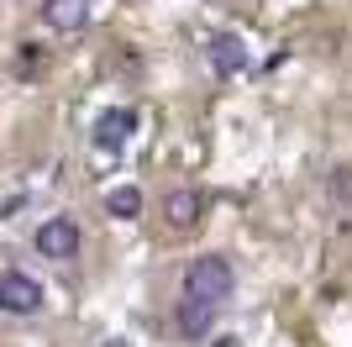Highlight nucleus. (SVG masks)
Instances as JSON below:
<instances>
[{
	"mask_svg": "<svg viewBox=\"0 0 352 347\" xmlns=\"http://www.w3.org/2000/svg\"><path fill=\"white\" fill-rule=\"evenodd\" d=\"M43 21L53 32H79L89 21V0H43Z\"/></svg>",
	"mask_w": 352,
	"mask_h": 347,
	"instance_id": "7",
	"label": "nucleus"
},
{
	"mask_svg": "<svg viewBox=\"0 0 352 347\" xmlns=\"http://www.w3.org/2000/svg\"><path fill=\"white\" fill-rule=\"evenodd\" d=\"M174 326H179V337L200 342V337H210V326H216V305L200 300V295H184L179 311H174Z\"/></svg>",
	"mask_w": 352,
	"mask_h": 347,
	"instance_id": "5",
	"label": "nucleus"
},
{
	"mask_svg": "<svg viewBox=\"0 0 352 347\" xmlns=\"http://www.w3.org/2000/svg\"><path fill=\"white\" fill-rule=\"evenodd\" d=\"M32 247H37L43 258H53V263H69V258H79L85 231H79V221H74V216H47L43 227L32 231Z\"/></svg>",
	"mask_w": 352,
	"mask_h": 347,
	"instance_id": "2",
	"label": "nucleus"
},
{
	"mask_svg": "<svg viewBox=\"0 0 352 347\" xmlns=\"http://www.w3.org/2000/svg\"><path fill=\"white\" fill-rule=\"evenodd\" d=\"M105 211H111V216H121V221L142 216V189H137V185H116L111 195H105Z\"/></svg>",
	"mask_w": 352,
	"mask_h": 347,
	"instance_id": "9",
	"label": "nucleus"
},
{
	"mask_svg": "<svg viewBox=\"0 0 352 347\" xmlns=\"http://www.w3.org/2000/svg\"><path fill=\"white\" fill-rule=\"evenodd\" d=\"M132 132H137V111H126V105H111L95 116V147H105V153H121L132 143Z\"/></svg>",
	"mask_w": 352,
	"mask_h": 347,
	"instance_id": "4",
	"label": "nucleus"
},
{
	"mask_svg": "<svg viewBox=\"0 0 352 347\" xmlns=\"http://www.w3.org/2000/svg\"><path fill=\"white\" fill-rule=\"evenodd\" d=\"M210 69L216 74H236V69H248V48H242V37H216L210 43Z\"/></svg>",
	"mask_w": 352,
	"mask_h": 347,
	"instance_id": "8",
	"label": "nucleus"
},
{
	"mask_svg": "<svg viewBox=\"0 0 352 347\" xmlns=\"http://www.w3.org/2000/svg\"><path fill=\"white\" fill-rule=\"evenodd\" d=\"M43 300L47 295L32 274H21V269H6V274H0V311H6V316H37Z\"/></svg>",
	"mask_w": 352,
	"mask_h": 347,
	"instance_id": "3",
	"label": "nucleus"
},
{
	"mask_svg": "<svg viewBox=\"0 0 352 347\" xmlns=\"http://www.w3.org/2000/svg\"><path fill=\"white\" fill-rule=\"evenodd\" d=\"M232 289H236V269H232V258H221V253H200V258L184 269V295H200V300L221 305Z\"/></svg>",
	"mask_w": 352,
	"mask_h": 347,
	"instance_id": "1",
	"label": "nucleus"
},
{
	"mask_svg": "<svg viewBox=\"0 0 352 347\" xmlns=\"http://www.w3.org/2000/svg\"><path fill=\"white\" fill-rule=\"evenodd\" d=\"M100 347H132V342H121V337H105V342Z\"/></svg>",
	"mask_w": 352,
	"mask_h": 347,
	"instance_id": "11",
	"label": "nucleus"
},
{
	"mask_svg": "<svg viewBox=\"0 0 352 347\" xmlns=\"http://www.w3.org/2000/svg\"><path fill=\"white\" fill-rule=\"evenodd\" d=\"M200 211H206L200 189H174V195L163 200V216H168L174 231H195V227H200Z\"/></svg>",
	"mask_w": 352,
	"mask_h": 347,
	"instance_id": "6",
	"label": "nucleus"
},
{
	"mask_svg": "<svg viewBox=\"0 0 352 347\" xmlns=\"http://www.w3.org/2000/svg\"><path fill=\"white\" fill-rule=\"evenodd\" d=\"M331 189H337V200H352V169H337V179H331Z\"/></svg>",
	"mask_w": 352,
	"mask_h": 347,
	"instance_id": "10",
	"label": "nucleus"
}]
</instances>
